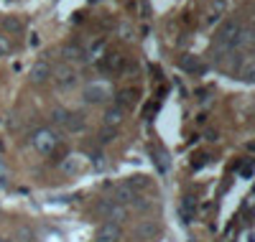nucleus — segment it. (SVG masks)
I'll list each match as a JSON object with an SVG mask.
<instances>
[{
    "label": "nucleus",
    "instance_id": "f257e3e1",
    "mask_svg": "<svg viewBox=\"0 0 255 242\" xmlns=\"http://www.w3.org/2000/svg\"><path fill=\"white\" fill-rule=\"evenodd\" d=\"M84 102H90V105H105V102H110L115 97L113 92V84L110 82H90L87 87H84V92H82Z\"/></svg>",
    "mask_w": 255,
    "mask_h": 242
},
{
    "label": "nucleus",
    "instance_id": "f03ea898",
    "mask_svg": "<svg viewBox=\"0 0 255 242\" xmlns=\"http://www.w3.org/2000/svg\"><path fill=\"white\" fill-rule=\"evenodd\" d=\"M31 145L41 153V156H49L51 150L59 148V133L51 127H38L36 133L31 135Z\"/></svg>",
    "mask_w": 255,
    "mask_h": 242
},
{
    "label": "nucleus",
    "instance_id": "7ed1b4c3",
    "mask_svg": "<svg viewBox=\"0 0 255 242\" xmlns=\"http://www.w3.org/2000/svg\"><path fill=\"white\" fill-rule=\"evenodd\" d=\"M240 23L238 20H227L217 33V46L220 51H238V36H240Z\"/></svg>",
    "mask_w": 255,
    "mask_h": 242
},
{
    "label": "nucleus",
    "instance_id": "20e7f679",
    "mask_svg": "<svg viewBox=\"0 0 255 242\" xmlns=\"http://www.w3.org/2000/svg\"><path fill=\"white\" fill-rule=\"evenodd\" d=\"M51 79L56 82V87H61V90H72L79 82V74L72 64H59L56 69H51Z\"/></svg>",
    "mask_w": 255,
    "mask_h": 242
},
{
    "label": "nucleus",
    "instance_id": "39448f33",
    "mask_svg": "<svg viewBox=\"0 0 255 242\" xmlns=\"http://www.w3.org/2000/svg\"><path fill=\"white\" fill-rule=\"evenodd\" d=\"M123 237V227L115 222H102L95 232V242H118Z\"/></svg>",
    "mask_w": 255,
    "mask_h": 242
},
{
    "label": "nucleus",
    "instance_id": "423d86ee",
    "mask_svg": "<svg viewBox=\"0 0 255 242\" xmlns=\"http://www.w3.org/2000/svg\"><path fill=\"white\" fill-rule=\"evenodd\" d=\"M28 79H31V84H46L51 79V67L46 61H36L28 72Z\"/></svg>",
    "mask_w": 255,
    "mask_h": 242
},
{
    "label": "nucleus",
    "instance_id": "0eeeda50",
    "mask_svg": "<svg viewBox=\"0 0 255 242\" xmlns=\"http://www.w3.org/2000/svg\"><path fill=\"white\" fill-rule=\"evenodd\" d=\"M123 120H125V113L120 107H108L105 110V115H102V122H105V127H113V130H118L120 125H123Z\"/></svg>",
    "mask_w": 255,
    "mask_h": 242
},
{
    "label": "nucleus",
    "instance_id": "6e6552de",
    "mask_svg": "<svg viewBox=\"0 0 255 242\" xmlns=\"http://www.w3.org/2000/svg\"><path fill=\"white\" fill-rule=\"evenodd\" d=\"M135 196H138V194H135V189H133L130 184H120V186L115 189V194H113V202L125 207V204H133Z\"/></svg>",
    "mask_w": 255,
    "mask_h": 242
},
{
    "label": "nucleus",
    "instance_id": "1a4fd4ad",
    "mask_svg": "<svg viewBox=\"0 0 255 242\" xmlns=\"http://www.w3.org/2000/svg\"><path fill=\"white\" fill-rule=\"evenodd\" d=\"M105 219H108V222H115V225H123L128 219V207L110 202V209H108V214H105Z\"/></svg>",
    "mask_w": 255,
    "mask_h": 242
},
{
    "label": "nucleus",
    "instance_id": "9d476101",
    "mask_svg": "<svg viewBox=\"0 0 255 242\" xmlns=\"http://www.w3.org/2000/svg\"><path fill=\"white\" fill-rule=\"evenodd\" d=\"M135 232H138L140 240H153L158 235V225H153V219H145V222H140L135 227Z\"/></svg>",
    "mask_w": 255,
    "mask_h": 242
},
{
    "label": "nucleus",
    "instance_id": "9b49d317",
    "mask_svg": "<svg viewBox=\"0 0 255 242\" xmlns=\"http://www.w3.org/2000/svg\"><path fill=\"white\" fill-rule=\"evenodd\" d=\"M135 105V92L133 90H123V92H118L115 95V107H133Z\"/></svg>",
    "mask_w": 255,
    "mask_h": 242
},
{
    "label": "nucleus",
    "instance_id": "f8f14e48",
    "mask_svg": "<svg viewBox=\"0 0 255 242\" xmlns=\"http://www.w3.org/2000/svg\"><path fill=\"white\" fill-rule=\"evenodd\" d=\"M82 168H84L82 156H69V161H64V163H61V171H64V173H79Z\"/></svg>",
    "mask_w": 255,
    "mask_h": 242
},
{
    "label": "nucleus",
    "instance_id": "ddd939ff",
    "mask_svg": "<svg viewBox=\"0 0 255 242\" xmlns=\"http://www.w3.org/2000/svg\"><path fill=\"white\" fill-rule=\"evenodd\" d=\"M238 74H240V77H243L245 82H253V74H255V64H253V59H250V56L240 61V67H238Z\"/></svg>",
    "mask_w": 255,
    "mask_h": 242
},
{
    "label": "nucleus",
    "instance_id": "4468645a",
    "mask_svg": "<svg viewBox=\"0 0 255 242\" xmlns=\"http://www.w3.org/2000/svg\"><path fill=\"white\" fill-rule=\"evenodd\" d=\"M64 127L72 130V133H79V130H84V120H82V115L69 113V115H67V122H64Z\"/></svg>",
    "mask_w": 255,
    "mask_h": 242
},
{
    "label": "nucleus",
    "instance_id": "2eb2a0df",
    "mask_svg": "<svg viewBox=\"0 0 255 242\" xmlns=\"http://www.w3.org/2000/svg\"><path fill=\"white\" fill-rule=\"evenodd\" d=\"M3 28L8 33H20V31H23V20L15 18V15H8V18H3Z\"/></svg>",
    "mask_w": 255,
    "mask_h": 242
},
{
    "label": "nucleus",
    "instance_id": "dca6fc26",
    "mask_svg": "<svg viewBox=\"0 0 255 242\" xmlns=\"http://www.w3.org/2000/svg\"><path fill=\"white\" fill-rule=\"evenodd\" d=\"M64 59L67 61H82V49L77 43H67V46H64Z\"/></svg>",
    "mask_w": 255,
    "mask_h": 242
},
{
    "label": "nucleus",
    "instance_id": "f3484780",
    "mask_svg": "<svg viewBox=\"0 0 255 242\" xmlns=\"http://www.w3.org/2000/svg\"><path fill=\"white\" fill-rule=\"evenodd\" d=\"M115 138H118V130L102 127V133H100V140H102V143H110V140H115Z\"/></svg>",
    "mask_w": 255,
    "mask_h": 242
},
{
    "label": "nucleus",
    "instance_id": "a211bd4d",
    "mask_svg": "<svg viewBox=\"0 0 255 242\" xmlns=\"http://www.w3.org/2000/svg\"><path fill=\"white\" fill-rule=\"evenodd\" d=\"M51 115H54V122L64 127V122H67V115H69V113H67V110H61V107H56V110H54Z\"/></svg>",
    "mask_w": 255,
    "mask_h": 242
},
{
    "label": "nucleus",
    "instance_id": "6ab92c4d",
    "mask_svg": "<svg viewBox=\"0 0 255 242\" xmlns=\"http://www.w3.org/2000/svg\"><path fill=\"white\" fill-rule=\"evenodd\" d=\"M5 54H10V41L0 33V56H5Z\"/></svg>",
    "mask_w": 255,
    "mask_h": 242
},
{
    "label": "nucleus",
    "instance_id": "aec40b11",
    "mask_svg": "<svg viewBox=\"0 0 255 242\" xmlns=\"http://www.w3.org/2000/svg\"><path fill=\"white\" fill-rule=\"evenodd\" d=\"M133 184H135V186H145L148 181H145V176H135V179H130V186H133Z\"/></svg>",
    "mask_w": 255,
    "mask_h": 242
},
{
    "label": "nucleus",
    "instance_id": "412c9836",
    "mask_svg": "<svg viewBox=\"0 0 255 242\" xmlns=\"http://www.w3.org/2000/svg\"><path fill=\"white\" fill-rule=\"evenodd\" d=\"M95 168H105V156H95Z\"/></svg>",
    "mask_w": 255,
    "mask_h": 242
},
{
    "label": "nucleus",
    "instance_id": "4be33fe9",
    "mask_svg": "<svg viewBox=\"0 0 255 242\" xmlns=\"http://www.w3.org/2000/svg\"><path fill=\"white\" fill-rule=\"evenodd\" d=\"M0 219H3V209H0Z\"/></svg>",
    "mask_w": 255,
    "mask_h": 242
},
{
    "label": "nucleus",
    "instance_id": "5701e85b",
    "mask_svg": "<svg viewBox=\"0 0 255 242\" xmlns=\"http://www.w3.org/2000/svg\"><path fill=\"white\" fill-rule=\"evenodd\" d=\"M0 242H5V240H3V237H0Z\"/></svg>",
    "mask_w": 255,
    "mask_h": 242
}]
</instances>
